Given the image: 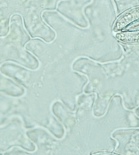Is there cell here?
<instances>
[{
    "instance_id": "7a4b0ae2",
    "label": "cell",
    "mask_w": 139,
    "mask_h": 155,
    "mask_svg": "<svg viewBox=\"0 0 139 155\" xmlns=\"http://www.w3.org/2000/svg\"><path fill=\"white\" fill-rule=\"evenodd\" d=\"M118 39L126 43H139V31L135 32H122L117 35Z\"/></svg>"
},
{
    "instance_id": "6da1fadb",
    "label": "cell",
    "mask_w": 139,
    "mask_h": 155,
    "mask_svg": "<svg viewBox=\"0 0 139 155\" xmlns=\"http://www.w3.org/2000/svg\"><path fill=\"white\" fill-rule=\"evenodd\" d=\"M139 19V6L126 11L122 14L116 22L115 29L120 30L128 25L134 20Z\"/></svg>"
}]
</instances>
